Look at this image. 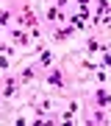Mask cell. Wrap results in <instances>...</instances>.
Wrapping results in <instances>:
<instances>
[{
    "label": "cell",
    "instance_id": "1",
    "mask_svg": "<svg viewBox=\"0 0 111 126\" xmlns=\"http://www.w3.org/2000/svg\"><path fill=\"white\" fill-rule=\"evenodd\" d=\"M50 84H56V87H58V84H61V76H58V73H53V76H50Z\"/></svg>",
    "mask_w": 111,
    "mask_h": 126
}]
</instances>
